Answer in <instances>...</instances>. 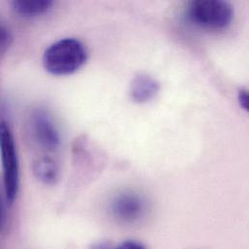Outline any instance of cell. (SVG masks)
Wrapping results in <instances>:
<instances>
[{"mask_svg":"<svg viewBox=\"0 0 249 249\" xmlns=\"http://www.w3.org/2000/svg\"><path fill=\"white\" fill-rule=\"evenodd\" d=\"M53 6L52 1L47 0H36V1H14V10L21 15L27 17L39 16L48 12Z\"/></svg>","mask_w":249,"mask_h":249,"instance_id":"cell-8","label":"cell"},{"mask_svg":"<svg viewBox=\"0 0 249 249\" xmlns=\"http://www.w3.org/2000/svg\"><path fill=\"white\" fill-rule=\"evenodd\" d=\"M186 15L190 21L200 27L220 30L232 22L234 9L226 1L197 0L189 3Z\"/></svg>","mask_w":249,"mask_h":249,"instance_id":"cell-2","label":"cell"},{"mask_svg":"<svg viewBox=\"0 0 249 249\" xmlns=\"http://www.w3.org/2000/svg\"><path fill=\"white\" fill-rule=\"evenodd\" d=\"M33 171L37 178L47 184H53L58 178V167L49 157H42L36 160L33 164Z\"/></svg>","mask_w":249,"mask_h":249,"instance_id":"cell-7","label":"cell"},{"mask_svg":"<svg viewBox=\"0 0 249 249\" xmlns=\"http://www.w3.org/2000/svg\"><path fill=\"white\" fill-rule=\"evenodd\" d=\"M2 219H3V205H2L1 198H0V226L2 223Z\"/></svg>","mask_w":249,"mask_h":249,"instance_id":"cell-12","label":"cell"},{"mask_svg":"<svg viewBox=\"0 0 249 249\" xmlns=\"http://www.w3.org/2000/svg\"><path fill=\"white\" fill-rule=\"evenodd\" d=\"M160 89L158 82L146 74L137 75L130 86V96L137 103H145L156 96Z\"/></svg>","mask_w":249,"mask_h":249,"instance_id":"cell-5","label":"cell"},{"mask_svg":"<svg viewBox=\"0 0 249 249\" xmlns=\"http://www.w3.org/2000/svg\"><path fill=\"white\" fill-rule=\"evenodd\" d=\"M115 249H145V248L136 241H126Z\"/></svg>","mask_w":249,"mask_h":249,"instance_id":"cell-10","label":"cell"},{"mask_svg":"<svg viewBox=\"0 0 249 249\" xmlns=\"http://www.w3.org/2000/svg\"><path fill=\"white\" fill-rule=\"evenodd\" d=\"M34 134L38 142L49 150H54L59 144V135L51 119L45 113H37L33 119Z\"/></svg>","mask_w":249,"mask_h":249,"instance_id":"cell-4","label":"cell"},{"mask_svg":"<svg viewBox=\"0 0 249 249\" xmlns=\"http://www.w3.org/2000/svg\"><path fill=\"white\" fill-rule=\"evenodd\" d=\"M87 49L82 42L66 38L50 46L43 56L45 69L53 75L63 76L78 71L87 61Z\"/></svg>","mask_w":249,"mask_h":249,"instance_id":"cell-1","label":"cell"},{"mask_svg":"<svg viewBox=\"0 0 249 249\" xmlns=\"http://www.w3.org/2000/svg\"><path fill=\"white\" fill-rule=\"evenodd\" d=\"M93 249H110V247L108 248V247L105 246V245H99V246L95 247Z\"/></svg>","mask_w":249,"mask_h":249,"instance_id":"cell-13","label":"cell"},{"mask_svg":"<svg viewBox=\"0 0 249 249\" xmlns=\"http://www.w3.org/2000/svg\"><path fill=\"white\" fill-rule=\"evenodd\" d=\"M143 211L142 200L134 194H124L114 203L115 213L124 220H133L141 216Z\"/></svg>","mask_w":249,"mask_h":249,"instance_id":"cell-6","label":"cell"},{"mask_svg":"<svg viewBox=\"0 0 249 249\" xmlns=\"http://www.w3.org/2000/svg\"><path fill=\"white\" fill-rule=\"evenodd\" d=\"M0 152L7 200L13 203L18 191V162L12 132L5 122H0Z\"/></svg>","mask_w":249,"mask_h":249,"instance_id":"cell-3","label":"cell"},{"mask_svg":"<svg viewBox=\"0 0 249 249\" xmlns=\"http://www.w3.org/2000/svg\"><path fill=\"white\" fill-rule=\"evenodd\" d=\"M12 41V36L9 29L0 22V53L6 51Z\"/></svg>","mask_w":249,"mask_h":249,"instance_id":"cell-9","label":"cell"},{"mask_svg":"<svg viewBox=\"0 0 249 249\" xmlns=\"http://www.w3.org/2000/svg\"><path fill=\"white\" fill-rule=\"evenodd\" d=\"M249 97L248 90L242 89V90L239 92V102H240V105H241L246 111L249 110Z\"/></svg>","mask_w":249,"mask_h":249,"instance_id":"cell-11","label":"cell"}]
</instances>
